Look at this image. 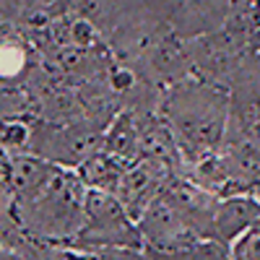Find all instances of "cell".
<instances>
[{"mask_svg":"<svg viewBox=\"0 0 260 260\" xmlns=\"http://www.w3.org/2000/svg\"><path fill=\"white\" fill-rule=\"evenodd\" d=\"M257 219H260V201L255 195H229V198H219L216 211H213V242L229 247Z\"/></svg>","mask_w":260,"mask_h":260,"instance_id":"obj_6","label":"cell"},{"mask_svg":"<svg viewBox=\"0 0 260 260\" xmlns=\"http://www.w3.org/2000/svg\"><path fill=\"white\" fill-rule=\"evenodd\" d=\"M60 164H52L37 154H11V167H8V185L16 203L29 201L37 192H42L50 180L57 175Z\"/></svg>","mask_w":260,"mask_h":260,"instance_id":"obj_7","label":"cell"},{"mask_svg":"<svg viewBox=\"0 0 260 260\" xmlns=\"http://www.w3.org/2000/svg\"><path fill=\"white\" fill-rule=\"evenodd\" d=\"M229 260H260V219L226 247Z\"/></svg>","mask_w":260,"mask_h":260,"instance_id":"obj_10","label":"cell"},{"mask_svg":"<svg viewBox=\"0 0 260 260\" xmlns=\"http://www.w3.org/2000/svg\"><path fill=\"white\" fill-rule=\"evenodd\" d=\"M136 224L143 240V250L151 255L180 252V250L192 247L195 242H201L164 192L159 198H154V203L141 213V219Z\"/></svg>","mask_w":260,"mask_h":260,"instance_id":"obj_4","label":"cell"},{"mask_svg":"<svg viewBox=\"0 0 260 260\" xmlns=\"http://www.w3.org/2000/svg\"><path fill=\"white\" fill-rule=\"evenodd\" d=\"M8 167H11V151L0 143V192L8 190Z\"/></svg>","mask_w":260,"mask_h":260,"instance_id":"obj_13","label":"cell"},{"mask_svg":"<svg viewBox=\"0 0 260 260\" xmlns=\"http://www.w3.org/2000/svg\"><path fill=\"white\" fill-rule=\"evenodd\" d=\"M151 255V252H148ZM154 260H229V252L219 242H195L187 250L169 252V255H154Z\"/></svg>","mask_w":260,"mask_h":260,"instance_id":"obj_11","label":"cell"},{"mask_svg":"<svg viewBox=\"0 0 260 260\" xmlns=\"http://www.w3.org/2000/svg\"><path fill=\"white\" fill-rule=\"evenodd\" d=\"M76 172H78V177L83 180V185L89 187V190L117 195L120 182H122V175H125V167L99 148L96 154H91Z\"/></svg>","mask_w":260,"mask_h":260,"instance_id":"obj_8","label":"cell"},{"mask_svg":"<svg viewBox=\"0 0 260 260\" xmlns=\"http://www.w3.org/2000/svg\"><path fill=\"white\" fill-rule=\"evenodd\" d=\"M104 260H154V255H148L146 250H130V247H112V250H99Z\"/></svg>","mask_w":260,"mask_h":260,"instance_id":"obj_12","label":"cell"},{"mask_svg":"<svg viewBox=\"0 0 260 260\" xmlns=\"http://www.w3.org/2000/svg\"><path fill=\"white\" fill-rule=\"evenodd\" d=\"M86 195L89 187L83 185L78 172L60 167L42 192L16 203L18 221L34 242L68 245L83 226Z\"/></svg>","mask_w":260,"mask_h":260,"instance_id":"obj_2","label":"cell"},{"mask_svg":"<svg viewBox=\"0 0 260 260\" xmlns=\"http://www.w3.org/2000/svg\"><path fill=\"white\" fill-rule=\"evenodd\" d=\"M172 175H177L175 167L156 161V159H143V161L125 169L117 198L127 208V213L138 221L141 213L154 203V198L161 195V190H164V185Z\"/></svg>","mask_w":260,"mask_h":260,"instance_id":"obj_5","label":"cell"},{"mask_svg":"<svg viewBox=\"0 0 260 260\" xmlns=\"http://www.w3.org/2000/svg\"><path fill=\"white\" fill-rule=\"evenodd\" d=\"M159 112L175 138L182 169L195 167L221 146L232 115V94L208 81L182 78L161 91Z\"/></svg>","mask_w":260,"mask_h":260,"instance_id":"obj_1","label":"cell"},{"mask_svg":"<svg viewBox=\"0 0 260 260\" xmlns=\"http://www.w3.org/2000/svg\"><path fill=\"white\" fill-rule=\"evenodd\" d=\"M68 247L83 252H99L112 247L143 250V240L136 219L127 213L117 195L89 190L86 195V219L81 232L68 242Z\"/></svg>","mask_w":260,"mask_h":260,"instance_id":"obj_3","label":"cell"},{"mask_svg":"<svg viewBox=\"0 0 260 260\" xmlns=\"http://www.w3.org/2000/svg\"><path fill=\"white\" fill-rule=\"evenodd\" d=\"M26 68H29L26 50L16 42H3L0 45V86H18Z\"/></svg>","mask_w":260,"mask_h":260,"instance_id":"obj_9","label":"cell"}]
</instances>
